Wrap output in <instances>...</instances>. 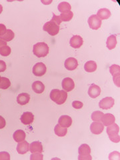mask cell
<instances>
[{"label": "cell", "instance_id": "1", "mask_svg": "<svg viewBox=\"0 0 120 160\" xmlns=\"http://www.w3.org/2000/svg\"><path fill=\"white\" fill-rule=\"evenodd\" d=\"M50 98L58 105H62L66 102L68 98V93L64 90H59L55 89L50 92Z\"/></svg>", "mask_w": 120, "mask_h": 160}, {"label": "cell", "instance_id": "2", "mask_svg": "<svg viewBox=\"0 0 120 160\" xmlns=\"http://www.w3.org/2000/svg\"><path fill=\"white\" fill-rule=\"evenodd\" d=\"M33 52L38 58L46 57L49 53V47L46 43L39 42L33 46Z\"/></svg>", "mask_w": 120, "mask_h": 160}, {"label": "cell", "instance_id": "3", "mask_svg": "<svg viewBox=\"0 0 120 160\" xmlns=\"http://www.w3.org/2000/svg\"><path fill=\"white\" fill-rule=\"evenodd\" d=\"M119 128L116 123H112L107 128V133L112 142L114 143H119L120 141V137L119 136Z\"/></svg>", "mask_w": 120, "mask_h": 160}, {"label": "cell", "instance_id": "4", "mask_svg": "<svg viewBox=\"0 0 120 160\" xmlns=\"http://www.w3.org/2000/svg\"><path fill=\"white\" fill-rule=\"evenodd\" d=\"M79 156L78 157L79 160H91L92 159L91 156V148L88 144H82L78 149Z\"/></svg>", "mask_w": 120, "mask_h": 160}, {"label": "cell", "instance_id": "5", "mask_svg": "<svg viewBox=\"0 0 120 160\" xmlns=\"http://www.w3.org/2000/svg\"><path fill=\"white\" fill-rule=\"evenodd\" d=\"M43 28L45 32H47L52 36H56L59 32V26L52 19L45 23Z\"/></svg>", "mask_w": 120, "mask_h": 160}, {"label": "cell", "instance_id": "6", "mask_svg": "<svg viewBox=\"0 0 120 160\" xmlns=\"http://www.w3.org/2000/svg\"><path fill=\"white\" fill-rule=\"evenodd\" d=\"M88 24L89 27L92 29L97 30L100 28L102 26V20L100 19L96 15H92L88 19Z\"/></svg>", "mask_w": 120, "mask_h": 160}, {"label": "cell", "instance_id": "7", "mask_svg": "<svg viewBox=\"0 0 120 160\" xmlns=\"http://www.w3.org/2000/svg\"><path fill=\"white\" fill-rule=\"evenodd\" d=\"M47 68L43 63L39 62L36 63L33 68V73L36 76H42L46 73Z\"/></svg>", "mask_w": 120, "mask_h": 160}, {"label": "cell", "instance_id": "8", "mask_svg": "<svg viewBox=\"0 0 120 160\" xmlns=\"http://www.w3.org/2000/svg\"><path fill=\"white\" fill-rule=\"evenodd\" d=\"M115 100L112 97H107L102 99L99 103V106L103 109H109L114 106Z\"/></svg>", "mask_w": 120, "mask_h": 160}, {"label": "cell", "instance_id": "9", "mask_svg": "<svg viewBox=\"0 0 120 160\" xmlns=\"http://www.w3.org/2000/svg\"><path fill=\"white\" fill-rule=\"evenodd\" d=\"M62 85L63 89L66 92L72 91L75 88V83L73 80L70 78H66L63 79Z\"/></svg>", "mask_w": 120, "mask_h": 160}, {"label": "cell", "instance_id": "10", "mask_svg": "<svg viewBox=\"0 0 120 160\" xmlns=\"http://www.w3.org/2000/svg\"><path fill=\"white\" fill-rule=\"evenodd\" d=\"M104 129V126L100 122H94L90 126V130L92 133L99 135L102 133Z\"/></svg>", "mask_w": 120, "mask_h": 160}, {"label": "cell", "instance_id": "11", "mask_svg": "<svg viewBox=\"0 0 120 160\" xmlns=\"http://www.w3.org/2000/svg\"><path fill=\"white\" fill-rule=\"evenodd\" d=\"M64 66H65V68H66L68 70H69V71H73V70L76 69L78 66V60L74 58H69L66 60V61H65Z\"/></svg>", "mask_w": 120, "mask_h": 160}, {"label": "cell", "instance_id": "12", "mask_svg": "<svg viewBox=\"0 0 120 160\" xmlns=\"http://www.w3.org/2000/svg\"><path fill=\"white\" fill-rule=\"evenodd\" d=\"M58 123L60 126L63 128H69L72 124V119L69 116H62L58 120Z\"/></svg>", "mask_w": 120, "mask_h": 160}, {"label": "cell", "instance_id": "13", "mask_svg": "<svg viewBox=\"0 0 120 160\" xmlns=\"http://www.w3.org/2000/svg\"><path fill=\"white\" fill-rule=\"evenodd\" d=\"M70 46H71L73 48L78 49L82 47V46L83 43V38L79 36H73L71 39H70Z\"/></svg>", "mask_w": 120, "mask_h": 160}, {"label": "cell", "instance_id": "14", "mask_svg": "<svg viewBox=\"0 0 120 160\" xmlns=\"http://www.w3.org/2000/svg\"><path fill=\"white\" fill-rule=\"evenodd\" d=\"M21 122L24 125H30L33 123L34 120V116L32 112H24L21 116Z\"/></svg>", "mask_w": 120, "mask_h": 160}, {"label": "cell", "instance_id": "15", "mask_svg": "<svg viewBox=\"0 0 120 160\" xmlns=\"http://www.w3.org/2000/svg\"><path fill=\"white\" fill-rule=\"evenodd\" d=\"M101 121L103 126H109L110 125L115 123L116 118H115V116L112 113H106V114H103Z\"/></svg>", "mask_w": 120, "mask_h": 160}, {"label": "cell", "instance_id": "16", "mask_svg": "<svg viewBox=\"0 0 120 160\" xmlns=\"http://www.w3.org/2000/svg\"><path fill=\"white\" fill-rule=\"evenodd\" d=\"M101 93V89L96 84H92L88 89V95L92 98H96Z\"/></svg>", "mask_w": 120, "mask_h": 160}, {"label": "cell", "instance_id": "17", "mask_svg": "<svg viewBox=\"0 0 120 160\" xmlns=\"http://www.w3.org/2000/svg\"><path fill=\"white\" fill-rule=\"evenodd\" d=\"M29 151L31 152L32 153H41L43 152V146L41 142L38 141L33 142L29 146Z\"/></svg>", "mask_w": 120, "mask_h": 160}, {"label": "cell", "instance_id": "18", "mask_svg": "<svg viewBox=\"0 0 120 160\" xmlns=\"http://www.w3.org/2000/svg\"><path fill=\"white\" fill-rule=\"evenodd\" d=\"M29 150V143L26 141L19 142L17 146V152L19 154H26Z\"/></svg>", "mask_w": 120, "mask_h": 160}, {"label": "cell", "instance_id": "19", "mask_svg": "<svg viewBox=\"0 0 120 160\" xmlns=\"http://www.w3.org/2000/svg\"><path fill=\"white\" fill-rule=\"evenodd\" d=\"M30 100V96L28 93H22L18 95L17 98V102L19 105L24 106L29 103Z\"/></svg>", "mask_w": 120, "mask_h": 160}, {"label": "cell", "instance_id": "20", "mask_svg": "<svg viewBox=\"0 0 120 160\" xmlns=\"http://www.w3.org/2000/svg\"><path fill=\"white\" fill-rule=\"evenodd\" d=\"M26 133H25V132L22 129L17 130V131L14 132L13 135V138L14 140L18 143L24 141L25 139H26Z\"/></svg>", "mask_w": 120, "mask_h": 160}, {"label": "cell", "instance_id": "21", "mask_svg": "<svg viewBox=\"0 0 120 160\" xmlns=\"http://www.w3.org/2000/svg\"><path fill=\"white\" fill-rule=\"evenodd\" d=\"M111 12L107 8H102L100 9L99 11L97 13V16L100 19H107L110 18L111 16Z\"/></svg>", "mask_w": 120, "mask_h": 160}, {"label": "cell", "instance_id": "22", "mask_svg": "<svg viewBox=\"0 0 120 160\" xmlns=\"http://www.w3.org/2000/svg\"><path fill=\"white\" fill-rule=\"evenodd\" d=\"M117 43L118 42H117V39L116 36H115V35H111V36H109V38H108V39H107V42H106L107 48L109 49L112 50L116 47Z\"/></svg>", "mask_w": 120, "mask_h": 160}, {"label": "cell", "instance_id": "23", "mask_svg": "<svg viewBox=\"0 0 120 160\" xmlns=\"http://www.w3.org/2000/svg\"><path fill=\"white\" fill-rule=\"evenodd\" d=\"M32 89L36 93H42L45 89L44 84L39 81H36L32 84Z\"/></svg>", "mask_w": 120, "mask_h": 160}, {"label": "cell", "instance_id": "24", "mask_svg": "<svg viewBox=\"0 0 120 160\" xmlns=\"http://www.w3.org/2000/svg\"><path fill=\"white\" fill-rule=\"evenodd\" d=\"M58 9L60 12L63 13H66V12L71 11L72 6H71V5H70L68 2H61L58 5Z\"/></svg>", "mask_w": 120, "mask_h": 160}, {"label": "cell", "instance_id": "25", "mask_svg": "<svg viewBox=\"0 0 120 160\" xmlns=\"http://www.w3.org/2000/svg\"><path fill=\"white\" fill-rule=\"evenodd\" d=\"M84 69L87 72H94L97 69V63L94 61H89L85 64Z\"/></svg>", "mask_w": 120, "mask_h": 160}, {"label": "cell", "instance_id": "26", "mask_svg": "<svg viewBox=\"0 0 120 160\" xmlns=\"http://www.w3.org/2000/svg\"><path fill=\"white\" fill-rule=\"evenodd\" d=\"M54 132L58 136L64 137L68 133V129L66 128H63L60 126L59 124H58L54 128Z\"/></svg>", "mask_w": 120, "mask_h": 160}, {"label": "cell", "instance_id": "27", "mask_svg": "<svg viewBox=\"0 0 120 160\" xmlns=\"http://www.w3.org/2000/svg\"><path fill=\"white\" fill-rule=\"evenodd\" d=\"M15 37L14 32L11 29H7L6 32L2 36H0V39L5 42H11Z\"/></svg>", "mask_w": 120, "mask_h": 160}, {"label": "cell", "instance_id": "28", "mask_svg": "<svg viewBox=\"0 0 120 160\" xmlns=\"http://www.w3.org/2000/svg\"><path fill=\"white\" fill-rule=\"evenodd\" d=\"M10 86H11V82H10L9 79L7 78L2 77L1 82H0V89H7L10 87Z\"/></svg>", "mask_w": 120, "mask_h": 160}, {"label": "cell", "instance_id": "29", "mask_svg": "<svg viewBox=\"0 0 120 160\" xmlns=\"http://www.w3.org/2000/svg\"><path fill=\"white\" fill-rule=\"evenodd\" d=\"M60 18H61L62 21L63 22H69L73 18V13L72 11H69L66 13H63L60 15Z\"/></svg>", "mask_w": 120, "mask_h": 160}, {"label": "cell", "instance_id": "30", "mask_svg": "<svg viewBox=\"0 0 120 160\" xmlns=\"http://www.w3.org/2000/svg\"><path fill=\"white\" fill-rule=\"evenodd\" d=\"M103 113L100 111L94 112L92 114V119L94 122H100L103 116Z\"/></svg>", "mask_w": 120, "mask_h": 160}, {"label": "cell", "instance_id": "31", "mask_svg": "<svg viewBox=\"0 0 120 160\" xmlns=\"http://www.w3.org/2000/svg\"><path fill=\"white\" fill-rule=\"evenodd\" d=\"M11 52H12V49L8 46H3V48L0 49V55L4 57L9 56Z\"/></svg>", "mask_w": 120, "mask_h": 160}, {"label": "cell", "instance_id": "32", "mask_svg": "<svg viewBox=\"0 0 120 160\" xmlns=\"http://www.w3.org/2000/svg\"><path fill=\"white\" fill-rule=\"evenodd\" d=\"M109 72L112 73L113 76L119 74V72H120L119 66H118V65H112V66H110L109 68Z\"/></svg>", "mask_w": 120, "mask_h": 160}, {"label": "cell", "instance_id": "33", "mask_svg": "<svg viewBox=\"0 0 120 160\" xmlns=\"http://www.w3.org/2000/svg\"><path fill=\"white\" fill-rule=\"evenodd\" d=\"M10 155L6 152H0V160H9Z\"/></svg>", "mask_w": 120, "mask_h": 160}, {"label": "cell", "instance_id": "34", "mask_svg": "<svg viewBox=\"0 0 120 160\" xmlns=\"http://www.w3.org/2000/svg\"><path fill=\"white\" fill-rule=\"evenodd\" d=\"M43 159V155H42L41 153H33L32 155H31V157H30V159H31V160H33V159H40V160H42Z\"/></svg>", "mask_w": 120, "mask_h": 160}, {"label": "cell", "instance_id": "35", "mask_svg": "<svg viewBox=\"0 0 120 160\" xmlns=\"http://www.w3.org/2000/svg\"><path fill=\"white\" fill-rule=\"evenodd\" d=\"M83 106V104L82 102H79V101H75L72 103V106L75 109H81Z\"/></svg>", "mask_w": 120, "mask_h": 160}, {"label": "cell", "instance_id": "36", "mask_svg": "<svg viewBox=\"0 0 120 160\" xmlns=\"http://www.w3.org/2000/svg\"><path fill=\"white\" fill-rule=\"evenodd\" d=\"M52 19L53 20V21L54 22H56L58 25H59H59L61 24V23L62 22L61 18H60V16H56V15L54 14V13H53V18H52Z\"/></svg>", "mask_w": 120, "mask_h": 160}, {"label": "cell", "instance_id": "37", "mask_svg": "<svg viewBox=\"0 0 120 160\" xmlns=\"http://www.w3.org/2000/svg\"><path fill=\"white\" fill-rule=\"evenodd\" d=\"M7 31V28L5 25L0 23V36H2Z\"/></svg>", "mask_w": 120, "mask_h": 160}, {"label": "cell", "instance_id": "38", "mask_svg": "<svg viewBox=\"0 0 120 160\" xmlns=\"http://www.w3.org/2000/svg\"><path fill=\"white\" fill-rule=\"evenodd\" d=\"M6 64L5 62L2 61V60H0V72H3L6 71Z\"/></svg>", "mask_w": 120, "mask_h": 160}, {"label": "cell", "instance_id": "39", "mask_svg": "<svg viewBox=\"0 0 120 160\" xmlns=\"http://www.w3.org/2000/svg\"><path fill=\"white\" fill-rule=\"evenodd\" d=\"M6 126V122L5 119L0 116V129H3Z\"/></svg>", "mask_w": 120, "mask_h": 160}, {"label": "cell", "instance_id": "40", "mask_svg": "<svg viewBox=\"0 0 120 160\" xmlns=\"http://www.w3.org/2000/svg\"><path fill=\"white\" fill-rule=\"evenodd\" d=\"M113 78L114 83H116V85L118 87H119V74L113 76Z\"/></svg>", "mask_w": 120, "mask_h": 160}, {"label": "cell", "instance_id": "41", "mask_svg": "<svg viewBox=\"0 0 120 160\" xmlns=\"http://www.w3.org/2000/svg\"><path fill=\"white\" fill-rule=\"evenodd\" d=\"M8 46L6 42H5V41H3V40L0 39V49L3 48V46Z\"/></svg>", "mask_w": 120, "mask_h": 160}, {"label": "cell", "instance_id": "42", "mask_svg": "<svg viewBox=\"0 0 120 160\" xmlns=\"http://www.w3.org/2000/svg\"><path fill=\"white\" fill-rule=\"evenodd\" d=\"M2 11H3V7H2V6L1 4H0V14L2 13Z\"/></svg>", "mask_w": 120, "mask_h": 160}, {"label": "cell", "instance_id": "43", "mask_svg": "<svg viewBox=\"0 0 120 160\" xmlns=\"http://www.w3.org/2000/svg\"><path fill=\"white\" fill-rule=\"evenodd\" d=\"M1 79H2V77L0 76V82H1Z\"/></svg>", "mask_w": 120, "mask_h": 160}]
</instances>
